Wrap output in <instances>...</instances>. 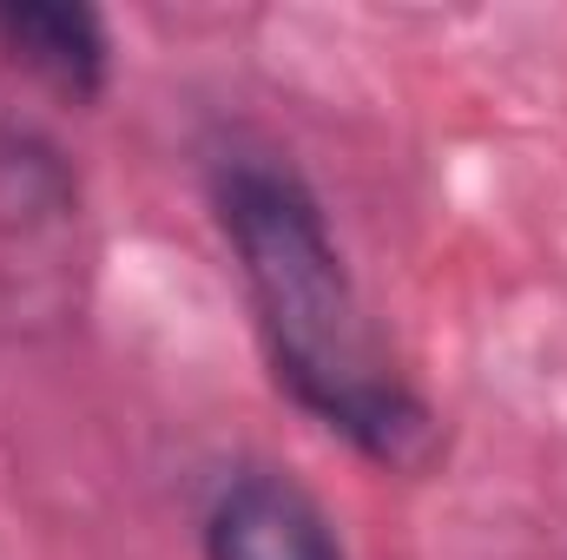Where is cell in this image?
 <instances>
[{"label":"cell","instance_id":"obj_1","mask_svg":"<svg viewBox=\"0 0 567 560\" xmlns=\"http://www.w3.org/2000/svg\"><path fill=\"white\" fill-rule=\"evenodd\" d=\"M212 211L251 290L278 390L377 468H423L435 416L390 370L317 191L278 158L238 152L212 172Z\"/></svg>","mask_w":567,"mask_h":560},{"label":"cell","instance_id":"obj_3","mask_svg":"<svg viewBox=\"0 0 567 560\" xmlns=\"http://www.w3.org/2000/svg\"><path fill=\"white\" fill-rule=\"evenodd\" d=\"M0 60L47 80L66 100H100L113 73V40L93 7L73 0H0Z\"/></svg>","mask_w":567,"mask_h":560},{"label":"cell","instance_id":"obj_2","mask_svg":"<svg viewBox=\"0 0 567 560\" xmlns=\"http://www.w3.org/2000/svg\"><path fill=\"white\" fill-rule=\"evenodd\" d=\"M205 560H343V541L290 475L238 468L205 508Z\"/></svg>","mask_w":567,"mask_h":560}]
</instances>
